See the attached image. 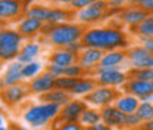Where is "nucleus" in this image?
<instances>
[{
	"mask_svg": "<svg viewBox=\"0 0 153 130\" xmlns=\"http://www.w3.org/2000/svg\"><path fill=\"white\" fill-rule=\"evenodd\" d=\"M81 43L85 47H93L99 50H114L127 46V37L122 31L116 28H94L82 36Z\"/></svg>",
	"mask_w": 153,
	"mask_h": 130,
	"instance_id": "1",
	"label": "nucleus"
},
{
	"mask_svg": "<svg viewBox=\"0 0 153 130\" xmlns=\"http://www.w3.org/2000/svg\"><path fill=\"white\" fill-rule=\"evenodd\" d=\"M82 36H84L82 28L79 25H72V24H59L49 31L50 43L55 46H60V47H66L75 43Z\"/></svg>",
	"mask_w": 153,
	"mask_h": 130,
	"instance_id": "2",
	"label": "nucleus"
},
{
	"mask_svg": "<svg viewBox=\"0 0 153 130\" xmlns=\"http://www.w3.org/2000/svg\"><path fill=\"white\" fill-rule=\"evenodd\" d=\"M59 114H60L59 105H56V104H41V105H36V107L30 108L25 112L24 118L33 127H40V126H44L49 120L55 118Z\"/></svg>",
	"mask_w": 153,
	"mask_h": 130,
	"instance_id": "3",
	"label": "nucleus"
},
{
	"mask_svg": "<svg viewBox=\"0 0 153 130\" xmlns=\"http://www.w3.org/2000/svg\"><path fill=\"white\" fill-rule=\"evenodd\" d=\"M19 46H21V34L18 31L3 30L0 33V56L7 61L12 58H18Z\"/></svg>",
	"mask_w": 153,
	"mask_h": 130,
	"instance_id": "4",
	"label": "nucleus"
},
{
	"mask_svg": "<svg viewBox=\"0 0 153 130\" xmlns=\"http://www.w3.org/2000/svg\"><path fill=\"white\" fill-rule=\"evenodd\" d=\"M116 96H118L116 90L102 86V87L94 89L91 93H88L84 101H87L88 104H93V105H99V107H108L112 101H115Z\"/></svg>",
	"mask_w": 153,
	"mask_h": 130,
	"instance_id": "5",
	"label": "nucleus"
},
{
	"mask_svg": "<svg viewBox=\"0 0 153 130\" xmlns=\"http://www.w3.org/2000/svg\"><path fill=\"white\" fill-rule=\"evenodd\" d=\"M106 8H108V5H106L105 2L99 0V2H96L93 5H90V6L81 9L79 14H78V19H79L81 22H94V21L100 19L105 15Z\"/></svg>",
	"mask_w": 153,
	"mask_h": 130,
	"instance_id": "6",
	"label": "nucleus"
},
{
	"mask_svg": "<svg viewBox=\"0 0 153 130\" xmlns=\"http://www.w3.org/2000/svg\"><path fill=\"white\" fill-rule=\"evenodd\" d=\"M85 111V104L81 101H71L68 105L62 108L59 117L66 123H75L81 118L82 112Z\"/></svg>",
	"mask_w": 153,
	"mask_h": 130,
	"instance_id": "7",
	"label": "nucleus"
},
{
	"mask_svg": "<svg viewBox=\"0 0 153 130\" xmlns=\"http://www.w3.org/2000/svg\"><path fill=\"white\" fill-rule=\"evenodd\" d=\"M100 115H102V121L105 124H108L109 127H121V126H124L125 114L121 112L116 107H111V105L103 107Z\"/></svg>",
	"mask_w": 153,
	"mask_h": 130,
	"instance_id": "8",
	"label": "nucleus"
},
{
	"mask_svg": "<svg viewBox=\"0 0 153 130\" xmlns=\"http://www.w3.org/2000/svg\"><path fill=\"white\" fill-rule=\"evenodd\" d=\"M55 80H56L55 75H52L50 73H44V74H41L40 77H36L31 81L30 89H31V92L44 95V93H47L55 89Z\"/></svg>",
	"mask_w": 153,
	"mask_h": 130,
	"instance_id": "9",
	"label": "nucleus"
},
{
	"mask_svg": "<svg viewBox=\"0 0 153 130\" xmlns=\"http://www.w3.org/2000/svg\"><path fill=\"white\" fill-rule=\"evenodd\" d=\"M127 80V75L121 71H118L116 68L114 70H105V71H99L97 74V81L99 84L108 87V86H118L122 84Z\"/></svg>",
	"mask_w": 153,
	"mask_h": 130,
	"instance_id": "10",
	"label": "nucleus"
},
{
	"mask_svg": "<svg viewBox=\"0 0 153 130\" xmlns=\"http://www.w3.org/2000/svg\"><path fill=\"white\" fill-rule=\"evenodd\" d=\"M103 50L93 49V47H85L84 50L79 52V65L82 68H90L93 65H99L100 61L103 59Z\"/></svg>",
	"mask_w": 153,
	"mask_h": 130,
	"instance_id": "11",
	"label": "nucleus"
},
{
	"mask_svg": "<svg viewBox=\"0 0 153 130\" xmlns=\"http://www.w3.org/2000/svg\"><path fill=\"white\" fill-rule=\"evenodd\" d=\"M22 68H24V64H21L18 61L10 64L7 67L6 73L3 74V78H1L3 87H10V86L18 84V81L22 78Z\"/></svg>",
	"mask_w": 153,
	"mask_h": 130,
	"instance_id": "12",
	"label": "nucleus"
},
{
	"mask_svg": "<svg viewBox=\"0 0 153 130\" xmlns=\"http://www.w3.org/2000/svg\"><path fill=\"white\" fill-rule=\"evenodd\" d=\"M125 59V53L119 50H111L109 53H105L103 59L97 65V71H105V70H114L116 68L122 61Z\"/></svg>",
	"mask_w": 153,
	"mask_h": 130,
	"instance_id": "13",
	"label": "nucleus"
},
{
	"mask_svg": "<svg viewBox=\"0 0 153 130\" xmlns=\"http://www.w3.org/2000/svg\"><path fill=\"white\" fill-rule=\"evenodd\" d=\"M71 95L72 93L65 92V90H50V92L41 95V101H44V104H56L59 107H65L71 102Z\"/></svg>",
	"mask_w": 153,
	"mask_h": 130,
	"instance_id": "14",
	"label": "nucleus"
},
{
	"mask_svg": "<svg viewBox=\"0 0 153 130\" xmlns=\"http://www.w3.org/2000/svg\"><path fill=\"white\" fill-rule=\"evenodd\" d=\"M127 90L133 93L137 98H143L147 95H153L152 81H143V80H131L127 84Z\"/></svg>",
	"mask_w": 153,
	"mask_h": 130,
	"instance_id": "15",
	"label": "nucleus"
},
{
	"mask_svg": "<svg viewBox=\"0 0 153 130\" xmlns=\"http://www.w3.org/2000/svg\"><path fill=\"white\" fill-rule=\"evenodd\" d=\"M21 8L19 0H0V17L1 19L13 18L21 12Z\"/></svg>",
	"mask_w": 153,
	"mask_h": 130,
	"instance_id": "16",
	"label": "nucleus"
},
{
	"mask_svg": "<svg viewBox=\"0 0 153 130\" xmlns=\"http://www.w3.org/2000/svg\"><path fill=\"white\" fill-rule=\"evenodd\" d=\"M115 107L121 112H124L125 115L127 114H135L138 107H140V102H138L137 96H122L116 101Z\"/></svg>",
	"mask_w": 153,
	"mask_h": 130,
	"instance_id": "17",
	"label": "nucleus"
},
{
	"mask_svg": "<svg viewBox=\"0 0 153 130\" xmlns=\"http://www.w3.org/2000/svg\"><path fill=\"white\" fill-rule=\"evenodd\" d=\"M43 28V22L34 18H25L18 27V33L21 36H33Z\"/></svg>",
	"mask_w": 153,
	"mask_h": 130,
	"instance_id": "18",
	"label": "nucleus"
},
{
	"mask_svg": "<svg viewBox=\"0 0 153 130\" xmlns=\"http://www.w3.org/2000/svg\"><path fill=\"white\" fill-rule=\"evenodd\" d=\"M74 61H75V55L68 52L66 49L65 50H57V52H55L53 55L50 56V62L53 65L60 67V68H66V67L72 65Z\"/></svg>",
	"mask_w": 153,
	"mask_h": 130,
	"instance_id": "19",
	"label": "nucleus"
},
{
	"mask_svg": "<svg viewBox=\"0 0 153 130\" xmlns=\"http://www.w3.org/2000/svg\"><path fill=\"white\" fill-rule=\"evenodd\" d=\"M25 87L24 86H19V84H15V86H10V87H6L3 93H1V96H3V99H4V102H7V104H16L19 102L24 96H25Z\"/></svg>",
	"mask_w": 153,
	"mask_h": 130,
	"instance_id": "20",
	"label": "nucleus"
},
{
	"mask_svg": "<svg viewBox=\"0 0 153 130\" xmlns=\"http://www.w3.org/2000/svg\"><path fill=\"white\" fill-rule=\"evenodd\" d=\"M146 18H147V12L143 9H134L133 8V9H128L122 14V21L130 24V25H135V27L138 24H141Z\"/></svg>",
	"mask_w": 153,
	"mask_h": 130,
	"instance_id": "21",
	"label": "nucleus"
},
{
	"mask_svg": "<svg viewBox=\"0 0 153 130\" xmlns=\"http://www.w3.org/2000/svg\"><path fill=\"white\" fill-rule=\"evenodd\" d=\"M96 89V83L93 80H78V83H76L75 86L72 87V90L71 93L72 95H88V93H91L93 90Z\"/></svg>",
	"mask_w": 153,
	"mask_h": 130,
	"instance_id": "22",
	"label": "nucleus"
},
{
	"mask_svg": "<svg viewBox=\"0 0 153 130\" xmlns=\"http://www.w3.org/2000/svg\"><path fill=\"white\" fill-rule=\"evenodd\" d=\"M79 78H74V77H57L55 80V89L56 90H65V92H69L72 90V87L78 83Z\"/></svg>",
	"mask_w": 153,
	"mask_h": 130,
	"instance_id": "23",
	"label": "nucleus"
},
{
	"mask_svg": "<svg viewBox=\"0 0 153 130\" xmlns=\"http://www.w3.org/2000/svg\"><path fill=\"white\" fill-rule=\"evenodd\" d=\"M128 75L133 80H143V81H153V70L152 68H133Z\"/></svg>",
	"mask_w": 153,
	"mask_h": 130,
	"instance_id": "24",
	"label": "nucleus"
},
{
	"mask_svg": "<svg viewBox=\"0 0 153 130\" xmlns=\"http://www.w3.org/2000/svg\"><path fill=\"white\" fill-rule=\"evenodd\" d=\"M100 120H102V115L97 111H94V110H85V111L82 112L81 118H79L81 124H84V126H87V127L100 123Z\"/></svg>",
	"mask_w": 153,
	"mask_h": 130,
	"instance_id": "25",
	"label": "nucleus"
},
{
	"mask_svg": "<svg viewBox=\"0 0 153 130\" xmlns=\"http://www.w3.org/2000/svg\"><path fill=\"white\" fill-rule=\"evenodd\" d=\"M137 117L141 120V121H150L153 120V104L150 102H143V104H140V107H138V110H137Z\"/></svg>",
	"mask_w": 153,
	"mask_h": 130,
	"instance_id": "26",
	"label": "nucleus"
},
{
	"mask_svg": "<svg viewBox=\"0 0 153 130\" xmlns=\"http://www.w3.org/2000/svg\"><path fill=\"white\" fill-rule=\"evenodd\" d=\"M49 8H43V6H34L27 12V18H34L38 19L41 22H47V17H49Z\"/></svg>",
	"mask_w": 153,
	"mask_h": 130,
	"instance_id": "27",
	"label": "nucleus"
},
{
	"mask_svg": "<svg viewBox=\"0 0 153 130\" xmlns=\"http://www.w3.org/2000/svg\"><path fill=\"white\" fill-rule=\"evenodd\" d=\"M128 56L131 58L133 65H134V64L143 62L144 59L150 58V56H152V53H150L147 49H144V47H134V49H131V50L128 52Z\"/></svg>",
	"mask_w": 153,
	"mask_h": 130,
	"instance_id": "28",
	"label": "nucleus"
},
{
	"mask_svg": "<svg viewBox=\"0 0 153 130\" xmlns=\"http://www.w3.org/2000/svg\"><path fill=\"white\" fill-rule=\"evenodd\" d=\"M135 30L144 37H153V17H147L141 24L135 27Z\"/></svg>",
	"mask_w": 153,
	"mask_h": 130,
	"instance_id": "29",
	"label": "nucleus"
},
{
	"mask_svg": "<svg viewBox=\"0 0 153 130\" xmlns=\"http://www.w3.org/2000/svg\"><path fill=\"white\" fill-rule=\"evenodd\" d=\"M68 17H69V14L65 12V11H60V9H50V11H49V17H47V22H50V24H57V25H59V22L65 21Z\"/></svg>",
	"mask_w": 153,
	"mask_h": 130,
	"instance_id": "30",
	"label": "nucleus"
},
{
	"mask_svg": "<svg viewBox=\"0 0 153 130\" xmlns=\"http://www.w3.org/2000/svg\"><path fill=\"white\" fill-rule=\"evenodd\" d=\"M40 52V46L36 44V43H28V44H25L22 49H21V52H19V55L22 56H27V58H34V56H37V53Z\"/></svg>",
	"mask_w": 153,
	"mask_h": 130,
	"instance_id": "31",
	"label": "nucleus"
},
{
	"mask_svg": "<svg viewBox=\"0 0 153 130\" xmlns=\"http://www.w3.org/2000/svg\"><path fill=\"white\" fill-rule=\"evenodd\" d=\"M40 68H41V65L37 64V62H31V64L24 65V68H22V78H24V77H25V78L34 77V75L40 71Z\"/></svg>",
	"mask_w": 153,
	"mask_h": 130,
	"instance_id": "32",
	"label": "nucleus"
},
{
	"mask_svg": "<svg viewBox=\"0 0 153 130\" xmlns=\"http://www.w3.org/2000/svg\"><path fill=\"white\" fill-rule=\"evenodd\" d=\"M82 73V67L81 65H76V64H72L69 67H66L63 70V75L65 77H74V78H78Z\"/></svg>",
	"mask_w": 153,
	"mask_h": 130,
	"instance_id": "33",
	"label": "nucleus"
},
{
	"mask_svg": "<svg viewBox=\"0 0 153 130\" xmlns=\"http://www.w3.org/2000/svg\"><path fill=\"white\" fill-rule=\"evenodd\" d=\"M140 118L137 117V114H127L125 115V121H124V126H128V127H134L137 124H140Z\"/></svg>",
	"mask_w": 153,
	"mask_h": 130,
	"instance_id": "34",
	"label": "nucleus"
},
{
	"mask_svg": "<svg viewBox=\"0 0 153 130\" xmlns=\"http://www.w3.org/2000/svg\"><path fill=\"white\" fill-rule=\"evenodd\" d=\"M96 2H99V0H74L72 2V8H75V9H84V8L93 5Z\"/></svg>",
	"mask_w": 153,
	"mask_h": 130,
	"instance_id": "35",
	"label": "nucleus"
},
{
	"mask_svg": "<svg viewBox=\"0 0 153 130\" xmlns=\"http://www.w3.org/2000/svg\"><path fill=\"white\" fill-rule=\"evenodd\" d=\"M63 70L65 68H60V67H57V65H49L47 67V73H50L52 75H55V77H63Z\"/></svg>",
	"mask_w": 153,
	"mask_h": 130,
	"instance_id": "36",
	"label": "nucleus"
},
{
	"mask_svg": "<svg viewBox=\"0 0 153 130\" xmlns=\"http://www.w3.org/2000/svg\"><path fill=\"white\" fill-rule=\"evenodd\" d=\"M57 130H82V124H79L78 121H75V123H65Z\"/></svg>",
	"mask_w": 153,
	"mask_h": 130,
	"instance_id": "37",
	"label": "nucleus"
},
{
	"mask_svg": "<svg viewBox=\"0 0 153 130\" xmlns=\"http://www.w3.org/2000/svg\"><path fill=\"white\" fill-rule=\"evenodd\" d=\"M134 68H152L153 70V55L147 59H144L143 62H138V64H134Z\"/></svg>",
	"mask_w": 153,
	"mask_h": 130,
	"instance_id": "38",
	"label": "nucleus"
},
{
	"mask_svg": "<svg viewBox=\"0 0 153 130\" xmlns=\"http://www.w3.org/2000/svg\"><path fill=\"white\" fill-rule=\"evenodd\" d=\"M82 46H84L82 43H78V41H75V43H72V44H69V46H66L65 49H66L68 52H71V53H74V55H75L76 52H79V49H81Z\"/></svg>",
	"mask_w": 153,
	"mask_h": 130,
	"instance_id": "39",
	"label": "nucleus"
},
{
	"mask_svg": "<svg viewBox=\"0 0 153 130\" xmlns=\"http://www.w3.org/2000/svg\"><path fill=\"white\" fill-rule=\"evenodd\" d=\"M85 130H112V127H109L105 123H97V124H93V126H88Z\"/></svg>",
	"mask_w": 153,
	"mask_h": 130,
	"instance_id": "40",
	"label": "nucleus"
},
{
	"mask_svg": "<svg viewBox=\"0 0 153 130\" xmlns=\"http://www.w3.org/2000/svg\"><path fill=\"white\" fill-rule=\"evenodd\" d=\"M143 47H144V49H147V50L153 55V37H144Z\"/></svg>",
	"mask_w": 153,
	"mask_h": 130,
	"instance_id": "41",
	"label": "nucleus"
},
{
	"mask_svg": "<svg viewBox=\"0 0 153 130\" xmlns=\"http://www.w3.org/2000/svg\"><path fill=\"white\" fill-rule=\"evenodd\" d=\"M141 9L146 12H153V0H147L141 5Z\"/></svg>",
	"mask_w": 153,
	"mask_h": 130,
	"instance_id": "42",
	"label": "nucleus"
},
{
	"mask_svg": "<svg viewBox=\"0 0 153 130\" xmlns=\"http://www.w3.org/2000/svg\"><path fill=\"white\" fill-rule=\"evenodd\" d=\"M125 2H128V0H111V3H112L114 6H119V5H124Z\"/></svg>",
	"mask_w": 153,
	"mask_h": 130,
	"instance_id": "43",
	"label": "nucleus"
},
{
	"mask_svg": "<svg viewBox=\"0 0 153 130\" xmlns=\"http://www.w3.org/2000/svg\"><path fill=\"white\" fill-rule=\"evenodd\" d=\"M144 130H153V120L147 121V123L144 124Z\"/></svg>",
	"mask_w": 153,
	"mask_h": 130,
	"instance_id": "44",
	"label": "nucleus"
},
{
	"mask_svg": "<svg viewBox=\"0 0 153 130\" xmlns=\"http://www.w3.org/2000/svg\"><path fill=\"white\" fill-rule=\"evenodd\" d=\"M53 2H57V3H71L72 5L74 0H53Z\"/></svg>",
	"mask_w": 153,
	"mask_h": 130,
	"instance_id": "45",
	"label": "nucleus"
},
{
	"mask_svg": "<svg viewBox=\"0 0 153 130\" xmlns=\"http://www.w3.org/2000/svg\"><path fill=\"white\" fill-rule=\"evenodd\" d=\"M134 2H137V3H140V5H143L144 2H147V0H134Z\"/></svg>",
	"mask_w": 153,
	"mask_h": 130,
	"instance_id": "46",
	"label": "nucleus"
},
{
	"mask_svg": "<svg viewBox=\"0 0 153 130\" xmlns=\"http://www.w3.org/2000/svg\"><path fill=\"white\" fill-rule=\"evenodd\" d=\"M13 130H24V129H22V127H21V129H16V127H15V129H13Z\"/></svg>",
	"mask_w": 153,
	"mask_h": 130,
	"instance_id": "47",
	"label": "nucleus"
},
{
	"mask_svg": "<svg viewBox=\"0 0 153 130\" xmlns=\"http://www.w3.org/2000/svg\"><path fill=\"white\" fill-rule=\"evenodd\" d=\"M0 130H6V129H4V127H1V129H0Z\"/></svg>",
	"mask_w": 153,
	"mask_h": 130,
	"instance_id": "48",
	"label": "nucleus"
},
{
	"mask_svg": "<svg viewBox=\"0 0 153 130\" xmlns=\"http://www.w3.org/2000/svg\"><path fill=\"white\" fill-rule=\"evenodd\" d=\"M152 86H153V81H152Z\"/></svg>",
	"mask_w": 153,
	"mask_h": 130,
	"instance_id": "49",
	"label": "nucleus"
}]
</instances>
